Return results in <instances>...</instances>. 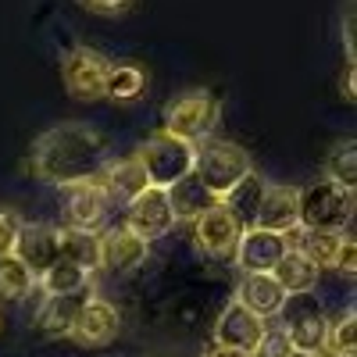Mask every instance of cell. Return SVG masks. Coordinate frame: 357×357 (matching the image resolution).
Returning <instances> with one entry per match:
<instances>
[{
	"label": "cell",
	"instance_id": "52a82bcc",
	"mask_svg": "<svg viewBox=\"0 0 357 357\" xmlns=\"http://www.w3.org/2000/svg\"><path fill=\"white\" fill-rule=\"evenodd\" d=\"M243 236V222L229 204H207L193 215V243L207 257H232Z\"/></svg>",
	"mask_w": 357,
	"mask_h": 357
},
{
	"label": "cell",
	"instance_id": "1f68e13d",
	"mask_svg": "<svg viewBox=\"0 0 357 357\" xmlns=\"http://www.w3.org/2000/svg\"><path fill=\"white\" fill-rule=\"evenodd\" d=\"M207 357H250V354H240V350H229V347H211Z\"/></svg>",
	"mask_w": 357,
	"mask_h": 357
},
{
	"label": "cell",
	"instance_id": "7402d4cb",
	"mask_svg": "<svg viewBox=\"0 0 357 357\" xmlns=\"http://www.w3.org/2000/svg\"><path fill=\"white\" fill-rule=\"evenodd\" d=\"M275 282L286 289V296L289 293H307V289H314L318 286V268L304 257V254H296L293 247L286 250V257L275 264Z\"/></svg>",
	"mask_w": 357,
	"mask_h": 357
},
{
	"label": "cell",
	"instance_id": "603a6c76",
	"mask_svg": "<svg viewBox=\"0 0 357 357\" xmlns=\"http://www.w3.org/2000/svg\"><path fill=\"white\" fill-rule=\"evenodd\" d=\"M36 286L43 289V296H65V293H79L86 286H93V275L75 268V264H68V261H57L54 268H47V272L36 279Z\"/></svg>",
	"mask_w": 357,
	"mask_h": 357
},
{
	"label": "cell",
	"instance_id": "9a60e30c",
	"mask_svg": "<svg viewBox=\"0 0 357 357\" xmlns=\"http://www.w3.org/2000/svg\"><path fill=\"white\" fill-rule=\"evenodd\" d=\"M107 193L100 190V183H79V186H68V200H65V222L68 229H79V232H97L107 218Z\"/></svg>",
	"mask_w": 357,
	"mask_h": 357
},
{
	"label": "cell",
	"instance_id": "5b68a950",
	"mask_svg": "<svg viewBox=\"0 0 357 357\" xmlns=\"http://www.w3.org/2000/svg\"><path fill=\"white\" fill-rule=\"evenodd\" d=\"M282 325L279 329L286 333L293 350L304 354H321L325 350V336H329V318H325V307L314 296V289L307 293H289L282 307H279Z\"/></svg>",
	"mask_w": 357,
	"mask_h": 357
},
{
	"label": "cell",
	"instance_id": "484cf974",
	"mask_svg": "<svg viewBox=\"0 0 357 357\" xmlns=\"http://www.w3.org/2000/svg\"><path fill=\"white\" fill-rule=\"evenodd\" d=\"M146 86V75L136 68V65H114L107 68V79H104V97L111 100H136Z\"/></svg>",
	"mask_w": 357,
	"mask_h": 357
},
{
	"label": "cell",
	"instance_id": "6da1fadb",
	"mask_svg": "<svg viewBox=\"0 0 357 357\" xmlns=\"http://www.w3.org/2000/svg\"><path fill=\"white\" fill-rule=\"evenodd\" d=\"M107 165H111L107 139L86 122H61L47 129L29 154V172L61 190L79 183H97Z\"/></svg>",
	"mask_w": 357,
	"mask_h": 357
},
{
	"label": "cell",
	"instance_id": "8992f818",
	"mask_svg": "<svg viewBox=\"0 0 357 357\" xmlns=\"http://www.w3.org/2000/svg\"><path fill=\"white\" fill-rule=\"evenodd\" d=\"M354 218V193L321 178V183L301 190V218L296 229H314V232H343Z\"/></svg>",
	"mask_w": 357,
	"mask_h": 357
},
{
	"label": "cell",
	"instance_id": "ba28073f",
	"mask_svg": "<svg viewBox=\"0 0 357 357\" xmlns=\"http://www.w3.org/2000/svg\"><path fill=\"white\" fill-rule=\"evenodd\" d=\"M178 215H175V207H172V197L165 190H143L129 207H126V229L132 236H139L143 243H154L161 240V236H168L175 229Z\"/></svg>",
	"mask_w": 357,
	"mask_h": 357
},
{
	"label": "cell",
	"instance_id": "2e32d148",
	"mask_svg": "<svg viewBox=\"0 0 357 357\" xmlns=\"http://www.w3.org/2000/svg\"><path fill=\"white\" fill-rule=\"evenodd\" d=\"M89 296H97L93 286H86L79 293H65V296H47V301L40 304L36 311V325H40V333L50 336V340H68L72 333V325L82 311V304L89 301Z\"/></svg>",
	"mask_w": 357,
	"mask_h": 357
},
{
	"label": "cell",
	"instance_id": "ffe728a7",
	"mask_svg": "<svg viewBox=\"0 0 357 357\" xmlns=\"http://www.w3.org/2000/svg\"><path fill=\"white\" fill-rule=\"evenodd\" d=\"M289 247L296 254H304L318 272L321 268H336V254L343 243V232H314V229H293L289 236Z\"/></svg>",
	"mask_w": 357,
	"mask_h": 357
},
{
	"label": "cell",
	"instance_id": "f546056e",
	"mask_svg": "<svg viewBox=\"0 0 357 357\" xmlns=\"http://www.w3.org/2000/svg\"><path fill=\"white\" fill-rule=\"evenodd\" d=\"M79 4L97 15H126L132 8V0H79Z\"/></svg>",
	"mask_w": 357,
	"mask_h": 357
},
{
	"label": "cell",
	"instance_id": "44dd1931",
	"mask_svg": "<svg viewBox=\"0 0 357 357\" xmlns=\"http://www.w3.org/2000/svg\"><path fill=\"white\" fill-rule=\"evenodd\" d=\"M57 254L61 261L82 268V272L93 275L100 268V243L97 232H79V229H57Z\"/></svg>",
	"mask_w": 357,
	"mask_h": 357
},
{
	"label": "cell",
	"instance_id": "e575fe53",
	"mask_svg": "<svg viewBox=\"0 0 357 357\" xmlns=\"http://www.w3.org/2000/svg\"><path fill=\"white\" fill-rule=\"evenodd\" d=\"M0 329H4V314H0Z\"/></svg>",
	"mask_w": 357,
	"mask_h": 357
},
{
	"label": "cell",
	"instance_id": "8fae6325",
	"mask_svg": "<svg viewBox=\"0 0 357 357\" xmlns=\"http://www.w3.org/2000/svg\"><path fill=\"white\" fill-rule=\"evenodd\" d=\"M301 218V190L282 186V183H264L261 186V200L254 207V229H268V232H282L289 236Z\"/></svg>",
	"mask_w": 357,
	"mask_h": 357
},
{
	"label": "cell",
	"instance_id": "cb8c5ba5",
	"mask_svg": "<svg viewBox=\"0 0 357 357\" xmlns=\"http://www.w3.org/2000/svg\"><path fill=\"white\" fill-rule=\"evenodd\" d=\"M36 286V275L18 257H0V301H25Z\"/></svg>",
	"mask_w": 357,
	"mask_h": 357
},
{
	"label": "cell",
	"instance_id": "7a4b0ae2",
	"mask_svg": "<svg viewBox=\"0 0 357 357\" xmlns=\"http://www.w3.org/2000/svg\"><path fill=\"white\" fill-rule=\"evenodd\" d=\"M250 175H254V158L243 151L240 143L207 139V143L197 146L193 178H197V186L211 197L215 204H225Z\"/></svg>",
	"mask_w": 357,
	"mask_h": 357
},
{
	"label": "cell",
	"instance_id": "277c9868",
	"mask_svg": "<svg viewBox=\"0 0 357 357\" xmlns=\"http://www.w3.org/2000/svg\"><path fill=\"white\" fill-rule=\"evenodd\" d=\"M218 118H222L218 97L207 93V89H193V93L175 97L165 107V129L161 132L178 136V139L200 146V143L211 139V132L218 129Z\"/></svg>",
	"mask_w": 357,
	"mask_h": 357
},
{
	"label": "cell",
	"instance_id": "f1b7e54d",
	"mask_svg": "<svg viewBox=\"0 0 357 357\" xmlns=\"http://www.w3.org/2000/svg\"><path fill=\"white\" fill-rule=\"evenodd\" d=\"M293 347H289V340H286V333L279 329H264V336H261V343H257V350H254V357H286Z\"/></svg>",
	"mask_w": 357,
	"mask_h": 357
},
{
	"label": "cell",
	"instance_id": "3957f363",
	"mask_svg": "<svg viewBox=\"0 0 357 357\" xmlns=\"http://www.w3.org/2000/svg\"><path fill=\"white\" fill-rule=\"evenodd\" d=\"M143 172H146V183L154 190H175L183 178L193 175V161H197V146L178 139V136H168V132H158L143 143V151L136 154Z\"/></svg>",
	"mask_w": 357,
	"mask_h": 357
},
{
	"label": "cell",
	"instance_id": "9c48e42d",
	"mask_svg": "<svg viewBox=\"0 0 357 357\" xmlns=\"http://www.w3.org/2000/svg\"><path fill=\"white\" fill-rule=\"evenodd\" d=\"M286 250H289V240L282 232H268V229L247 225L232 257H236L243 275H272L275 264L286 257Z\"/></svg>",
	"mask_w": 357,
	"mask_h": 357
},
{
	"label": "cell",
	"instance_id": "30bf717a",
	"mask_svg": "<svg viewBox=\"0 0 357 357\" xmlns=\"http://www.w3.org/2000/svg\"><path fill=\"white\" fill-rule=\"evenodd\" d=\"M61 79L75 100H100L104 79H107V61L89 47H72L61 57Z\"/></svg>",
	"mask_w": 357,
	"mask_h": 357
},
{
	"label": "cell",
	"instance_id": "d6a6232c",
	"mask_svg": "<svg viewBox=\"0 0 357 357\" xmlns=\"http://www.w3.org/2000/svg\"><path fill=\"white\" fill-rule=\"evenodd\" d=\"M286 357H318V354H304V350H289Z\"/></svg>",
	"mask_w": 357,
	"mask_h": 357
},
{
	"label": "cell",
	"instance_id": "d4e9b609",
	"mask_svg": "<svg viewBox=\"0 0 357 357\" xmlns=\"http://www.w3.org/2000/svg\"><path fill=\"white\" fill-rule=\"evenodd\" d=\"M325 178L354 193V186H357V146H354V139H343L336 151L325 158Z\"/></svg>",
	"mask_w": 357,
	"mask_h": 357
},
{
	"label": "cell",
	"instance_id": "e0dca14e",
	"mask_svg": "<svg viewBox=\"0 0 357 357\" xmlns=\"http://www.w3.org/2000/svg\"><path fill=\"white\" fill-rule=\"evenodd\" d=\"M11 257H18L29 272L40 279L47 268H54L57 261H61V254H57V229H50V225H22Z\"/></svg>",
	"mask_w": 357,
	"mask_h": 357
},
{
	"label": "cell",
	"instance_id": "4316f807",
	"mask_svg": "<svg viewBox=\"0 0 357 357\" xmlns=\"http://www.w3.org/2000/svg\"><path fill=\"white\" fill-rule=\"evenodd\" d=\"M357 350V318L354 307H347V314L329 325V336H325V354H336V357H354Z\"/></svg>",
	"mask_w": 357,
	"mask_h": 357
},
{
	"label": "cell",
	"instance_id": "d6986e66",
	"mask_svg": "<svg viewBox=\"0 0 357 357\" xmlns=\"http://www.w3.org/2000/svg\"><path fill=\"white\" fill-rule=\"evenodd\" d=\"M100 190L107 193V200L114 204H132L143 190H151V183H146V172L139 165V158H129V161H111L104 172H100Z\"/></svg>",
	"mask_w": 357,
	"mask_h": 357
},
{
	"label": "cell",
	"instance_id": "4dcf8cb0",
	"mask_svg": "<svg viewBox=\"0 0 357 357\" xmlns=\"http://www.w3.org/2000/svg\"><path fill=\"white\" fill-rule=\"evenodd\" d=\"M354 254H357V247H354V236H343L340 254H336V268H340V272H347V275H354V272H357V261H354Z\"/></svg>",
	"mask_w": 357,
	"mask_h": 357
},
{
	"label": "cell",
	"instance_id": "83f0119b",
	"mask_svg": "<svg viewBox=\"0 0 357 357\" xmlns=\"http://www.w3.org/2000/svg\"><path fill=\"white\" fill-rule=\"evenodd\" d=\"M22 218L11 207H0V257H11L15 254V243H18V232H22Z\"/></svg>",
	"mask_w": 357,
	"mask_h": 357
},
{
	"label": "cell",
	"instance_id": "836d02e7",
	"mask_svg": "<svg viewBox=\"0 0 357 357\" xmlns=\"http://www.w3.org/2000/svg\"><path fill=\"white\" fill-rule=\"evenodd\" d=\"M318 357H336V354H325V350H321V354H318Z\"/></svg>",
	"mask_w": 357,
	"mask_h": 357
},
{
	"label": "cell",
	"instance_id": "5bb4252c",
	"mask_svg": "<svg viewBox=\"0 0 357 357\" xmlns=\"http://www.w3.org/2000/svg\"><path fill=\"white\" fill-rule=\"evenodd\" d=\"M97 243H100V268L111 275L136 272L151 257V243H143L129 229H107L104 236H97Z\"/></svg>",
	"mask_w": 357,
	"mask_h": 357
},
{
	"label": "cell",
	"instance_id": "7c38bea8",
	"mask_svg": "<svg viewBox=\"0 0 357 357\" xmlns=\"http://www.w3.org/2000/svg\"><path fill=\"white\" fill-rule=\"evenodd\" d=\"M264 329H268V325H264L257 314H250L247 307H240L236 301H229L225 311H222L218 321H215V347H229V350H240V354H250V357H254V350H257Z\"/></svg>",
	"mask_w": 357,
	"mask_h": 357
},
{
	"label": "cell",
	"instance_id": "ac0fdd59",
	"mask_svg": "<svg viewBox=\"0 0 357 357\" xmlns=\"http://www.w3.org/2000/svg\"><path fill=\"white\" fill-rule=\"evenodd\" d=\"M232 301L264 321V318H275L279 314V307L286 301V289L275 282V275H243L240 286H236Z\"/></svg>",
	"mask_w": 357,
	"mask_h": 357
},
{
	"label": "cell",
	"instance_id": "4fadbf2b",
	"mask_svg": "<svg viewBox=\"0 0 357 357\" xmlns=\"http://www.w3.org/2000/svg\"><path fill=\"white\" fill-rule=\"evenodd\" d=\"M118 325H122L118 307L107 304L104 296H89L79 311V318H75V325H72L68 340L79 343V347H107L118 336Z\"/></svg>",
	"mask_w": 357,
	"mask_h": 357
}]
</instances>
